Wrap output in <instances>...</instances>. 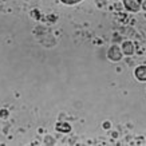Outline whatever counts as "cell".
Returning <instances> with one entry per match:
<instances>
[{
	"label": "cell",
	"mask_w": 146,
	"mask_h": 146,
	"mask_svg": "<svg viewBox=\"0 0 146 146\" xmlns=\"http://www.w3.org/2000/svg\"><path fill=\"white\" fill-rule=\"evenodd\" d=\"M107 58L110 59L111 62H119L121 59L123 58V54H122V50L118 46L113 44L107 51Z\"/></svg>",
	"instance_id": "6da1fadb"
},
{
	"label": "cell",
	"mask_w": 146,
	"mask_h": 146,
	"mask_svg": "<svg viewBox=\"0 0 146 146\" xmlns=\"http://www.w3.org/2000/svg\"><path fill=\"white\" fill-rule=\"evenodd\" d=\"M141 1L142 0H122L123 7L130 12H138L141 9Z\"/></svg>",
	"instance_id": "7a4b0ae2"
},
{
	"label": "cell",
	"mask_w": 146,
	"mask_h": 146,
	"mask_svg": "<svg viewBox=\"0 0 146 146\" xmlns=\"http://www.w3.org/2000/svg\"><path fill=\"white\" fill-rule=\"evenodd\" d=\"M121 50H122V54H123V55L131 56V55H134V52H135V46H134L133 42L126 40V42H123V43H122Z\"/></svg>",
	"instance_id": "3957f363"
},
{
	"label": "cell",
	"mask_w": 146,
	"mask_h": 146,
	"mask_svg": "<svg viewBox=\"0 0 146 146\" xmlns=\"http://www.w3.org/2000/svg\"><path fill=\"white\" fill-rule=\"evenodd\" d=\"M134 76L139 82H146V66H138L134 70Z\"/></svg>",
	"instance_id": "277c9868"
},
{
	"label": "cell",
	"mask_w": 146,
	"mask_h": 146,
	"mask_svg": "<svg viewBox=\"0 0 146 146\" xmlns=\"http://www.w3.org/2000/svg\"><path fill=\"white\" fill-rule=\"evenodd\" d=\"M55 129L58 131H60V133H70L71 131V126L67 122H58L55 125Z\"/></svg>",
	"instance_id": "5b68a950"
},
{
	"label": "cell",
	"mask_w": 146,
	"mask_h": 146,
	"mask_svg": "<svg viewBox=\"0 0 146 146\" xmlns=\"http://www.w3.org/2000/svg\"><path fill=\"white\" fill-rule=\"evenodd\" d=\"M63 4H67V5H74L76 4V3H79V1H82V0H60Z\"/></svg>",
	"instance_id": "8992f818"
},
{
	"label": "cell",
	"mask_w": 146,
	"mask_h": 146,
	"mask_svg": "<svg viewBox=\"0 0 146 146\" xmlns=\"http://www.w3.org/2000/svg\"><path fill=\"white\" fill-rule=\"evenodd\" d=\"M0 115H1L3 118H7V117H8V111H7V110H1V111H0Z\"/></svg>",
	"instance_id": "52a82bcc"
},
{
	"label": "cell",
	"mask_w": 146,
	"mask_h": 146,
	"mask_svg": "<svg viewBox=\"0 0 146 146\" xmlns=\"http://www.w3.org/2000/svg\"><path fill=\"white\" fill-rule=\"evenodd\" d=\"M141 8L143 9V11H146V0H142L141 1Z\"/></svg>",
	"instance_id": "ba28073f"
},
{
	"label": "cell",
	"mask_w": 146,
	"mask_h": 146,
	"mask_svg": "<svg viewBox=\"0 0 146 146\" xmlns=\"http://www.w3.org/2000/svg\"><path fill=\"white\" fill-rule=\"evenodd\" d=\"M103 127H105V129H110V122H105V123H103Z\"/></svg>",
	"instance_id": "9c48e42d"
}]
</instances>
